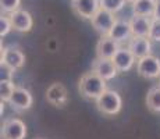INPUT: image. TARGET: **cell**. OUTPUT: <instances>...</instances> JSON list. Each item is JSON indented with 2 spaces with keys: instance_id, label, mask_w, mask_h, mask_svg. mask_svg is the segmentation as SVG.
Instances as JSON below:
<instances>
[{
  "instance_id": "6da1fadb",
  "label": "cell",
  "mask_w": 160,
  "mask_h": 139,
  "mask_svg": "<svg viewBox=\"0 0 160 139\" xmlns=\"http://www.w3.org/2000/svg\"><path fill=\"white\" fill-rule=\"evenodd\" d=\"M106 82L107 81H104L95 71H89V72H85L79 78L78 91L82 97L88 99V100H96L107 89Z\"/></svg>"
},
{
  "instance_id": "7a4b0ae2",
  "label": "cell",
  "mask_w": 160,
  "mask_h": 139,
  "mask_svg": "<svg viewBox=\"0 0 160 139\" xmlns=\"http://www.w3.org/2000/svg\"><path fill=\"white\" fill-rule=\"evenodd\" d=\"M96 107L100 113L106 114V116H116L121 111L122 100L118 92L112 91V89H106L99 97L96 99Z\"/></svg>"
},
{
  "instance_id": "3957f363",
  "label": "cell",
  "mask_w": 160,
  "mask_h": 139,
  "mask_svg": "<svg viewBox=\"0 0 160 139\" xmlns=\"http://www.w3.org/2000/svg\"><path fill=\"white\" fill-rule=\"evenodd\" d=\"M116 21H117V18H116L114 13L107 11V10H104V8H99V11H98V13L93 15V18L91 20V24L98 33H100L102 36H109L110 31L113 29Z\"/></svg>"
},
{
  "instance_id": "277c9868",
  "label": "cell",
  "mask_w": 160,
  "mask_h": 139,
  "mask_svg": "<svg viewBox=\"0 0 160 139\" xmlns=\"http://www.w3.org/2000/svg\"><path fill=\"white\" fill-rule=\"evenodd\" d=\"M137 72L145 79L160 78V60L152 54L139 58L137 60Z\"/></svg>"
},
{
  "instance_id": "5b68a950",
  "label": "cell",
  "mask_w": 160,
  "mask_h": 139,
  "mask_svg": "<svg viewBox=\"0 0 160 139\" xmlns=\"http://www.w3.org/2000/svg\"><path fill=\"white\" fill-rule=\"evenodd\" d=\"M2 139H25L27 125L20 118H7L2 125Z\"/></svg>"
},
{
  "instance_id": "8992f818",
  "label": "cell",
  "mask_w": 160,
  "mask_h": 139,
  "mask_svg": "<svg viewBox=\"0 0 160 139\" xmlns=\"http://www.w3.org/2000/svg\"><path fill=\"white\" fill-rule=\"evenodd\" d=\"M32 103H33V97L31 95V92L25 88H21V86L15 88L13 96L8 100V104L11 106V109L17 111V113H22V111L29 110Z\"/></svg>"
},
{
  "instance_id": "52a82bcc",
  "label": "cell",
  "mask_w": 160,
  "mask_h": 139,
  "mask_svg": "<svg viewBox=\"0 0 160 139\" xmlns=\"http://www.w3.org/2000/svg\"><path fill=\"white\" fill-rule=\"evenodd\" d=\"M71 8L78 17L92 20L100 8V0H71Z\"/></svg>"
},
{
  "instance_id": "ba28073f",
  "label": "cell",
  "mask_w": 160,
  "mask_h": 139,
  "mask_svg": "<svg viewBox=\"0 0 160 139\" xmlns=\"http://www.w3.org/2000/svg\"><path fill=\"white\" fill-rule=\"evenodd\" d=\"M46 100L54 107H64L68 102V92L67 88L60 82H54L46 91Z\"/></svg>"
},
{
  "instance_id": "9c48e42d",
  "label": "cell",
  "mask_w": 160,
  "mask_h": 139,
  "mask_svg": "<svg viewBox=\"0 0 160 139\" xmlns=\"http://www.w3.org/2000/svg\"><path fill=\"white\" fill-rule=\"evenodd\" d=\"M92 71H95L99 77H102L104 81H112L118 74V70L114 66L113 60H110V58H99V57H96L92 61Z\"/></svg>"
},
{
  "instance_id": "30bf717a",
  "label": "cell",
  "mask_w": 160,
  "mask_h": 139,
  "mask_svg": "<svg viewBox=\"0 0 160 139\" xmlns=\"http://www.w3.org/2000/svg\"><path fill=\"white\" fill-rule=\"evenodd\" d=\"M2 64H6L14 71H17L22 68L25 64V56L15 47H4L2 49Z\"/></svg>"
},
{
  "instance_id": "8fae6325",
  "label": "cell",
  "mask_w": 160,
  "mask_h": 139,
  "mask_svg": "<svg viewBox=\"0 0 160 139\" xmlns=\"http://www.w3.org/2000/svg\"><path fill=\"white\" fill-rule=\"evenodd\" d=\"M11 20V25H13V29L17 31V32H29L32 29L33 25V20L32 15H31L27 10H17L14 13L8 14Z\"/></svg>"
},
{
  "instance_id": "7c38bea8",
  "label": "cell",
  "mask_w": 160,
  "mask_h": 139,
  "mask_svg": "<svg viewBox=\"0 0 160 139\" xmlns=\"http://www.w3.org/2000/svg\"><path fill=\"white\" fill-rule=\"evenodd\" d=\"M112 60L114 63V66L117 67V70H118V72H125V71H130L132 68L137 57L132 54V52L128 47L127 49L120 47Z\"/></svg>"
},
{
  "instance_id": "4fadbf2b",
  "label": "cell",
  "mask_w": 160,
  "mask_h": 139,
  "mask_svg": "<svg viewBox=\"0 0 160 139\" xmlns=\"http://www.w3.org/2000/svg\"><path fill=\"white\" fill-rule=\"evenodd\" d=\"M118 42H116L110 36H102L96 43V56L99 58H110L112 60L114 54L118 52Z\"/></svg>"
},
{
  "instance_id": "5bb4252c",
  "label": "cell",
  "mask_w": 160,
  "mask_h": 139,
  "mask_svg": "<svg viewBox=\"0 0 160 139\" xmlns=\"http://www.w3.org/2000/svg\"><path fill=\"white\" fill-rule=\"evenodd\" d=\"M128 49L132 52V54L137 57V60L150 54L152 52V45H150L149 38H138V36H132L128 42Z\"/></svg>"
},
{
  "instance_id": "9a60e30c",
  "label": "cell",
  "mask_w": 160,
  "mask_h": 139,
  "mask_svg": "<svg viewBox=\"0 0 160 139\" xmlns=\"http://www.w3.org/2000/svg\"><path fill=\"white\" fill-rule=\"evenodd\" d=\"M132 36L138 38H148L149 36L150 25H152V17H142V15H134L130 20Z\"/></svg>"
},
{
  "instance_id": "2e32d148",
  "label": "cell",
  "mask_w": 160,
  "mask_h": 139,
  "mask_svg": "<svg viewBox=\"0 0 160 139\" xmlns=\"http://www.w3.org/2000/svg\"><path fill=\"white\" fill-rule=\"evenodd\" d=\"M109 36L112 39H114L116 42H124V41H130L132 38V29H131V24L130 21H124V20H117L113 29L110 31Z\"/></svg>"
},
{
  "instance_id": "e0dca14e",
  "label": "cell",
  "mask_w": 160,
  "mask_h": 139,
  "mask_svg": "<svg viewBox=\"0 0 160 139\" xmlns=\"http://www.w3.org/2000/svg\"><path fill=\"white\" fill-rule=\"evenodd\" d=\"M156 0H138L132 4V13L134 15H142V17H152L155 14Z\"/></svg>"
},
{
  "instance_id": "ac0fdd59",
  "label": "cell",
  "mask_w": 160,
  "mask_h": 139,
  "mask_svg": "<svg viewBox=\"0 0 160 139\" xmlns=\"http://www.w3.org/2000/svg\"><path fill=\"white\" fill-rule=\"evenodd\" d=\"M146 106L152 113H160V85H155L146 93Z\"/></svg>"
},
{
  "instance_id": "d6986e66",
  "label": "cell",
  "mask_w": 160,
  "mask_h": 139,
  "mask_svg": "<svg viewBox=\"0 0 160 139\" xmlns=\"http://www.w3.org/2000/svg\"><path fill=\"white\" fill-rule=\"evenodd\" d=\"M17 86L13 83V81H0V100L7 102L11 99L14 91Z\"/></svg>"
},
{
  "instance_id": "ffe728a7",
  "label": "cell",
  "mask_w": 160,
  "mask_h": 139,
  "mask_svg": "<svg viewBox=\"0 0 160 139\" xmlns=\"http://www.w3.org/2000/svg\"><path fill=\"white\" fill-rule=\"evenodd\" d=\"M125 0H100V8H104L112 13H118L125 6Z\"/></svg>"
},
{
  "instance_id": "44dd1931",
  "label": "cell",
  "mask_w": 160,
  "mask_h": 139,
  "mask_svg": "<svg viewBox=\"0 0 160 139\" xmlns=\"http://www.w3.org/2000/svg\"><path fill=\"white\" fill-rule=\"evenodd\" d=\"M20 4H21V0H0L2 13L7 14V15L20 10Z\"/></svg>"
},
{
  "instance_id": "7402d4cb",
  "label": "cell",
  "mask_w": 160,
  "mask_h": 139,
  "mask_svg": "<svg viewBox=\"0 0 160 139\" xmlns=\"http://www.w3.org/2000/svg\"><path fill=\"white\" fill-rule=\"evenodd\" d=\"M148 38H149L150 41L160 42V20L152 18V25H150L149 36H148Z\"/></svg>"
},
{
  "instance_id": "603a6c76",
  "label": "cell",
  "mask_w": 160,
  "mask_h": 139,
  "mask_svg": "<svg viewBox=\"0 0 160 139\" xmlns=\"http://www.w3.org/2000/svg\"><path fill=\"white\" fill-rule=\"evenodd\" d=\"M13 29V25H11V20L8 15H2L0 17V36H6L10 31Z\"/></svg>"
},
{
  "instance_id": "cb8c5ba5",
  "label": "cell",
  "mask_w": 160,
  "mask_h": 139,
  "mask_svg": "<svg viewBox=\"0 0 160 139\" xmlns=\"http://www.w3.org/2000/svg\"><path fill=\"white\" fill-rule=\"evenodd\" d=\"M15 71L6 64H0V81H13V74Z\"/></svg>"
},
{
  "instance_id": "d4e9b609",
  "label": "cell",
  "mask_w": 160,
  "mask_h": 139,
  "mask_svg": "<svg viewBox=\"0 0 160 139\" xmlns=\"http://www.w3.org/2000/svg\"><path fill=\"white\" fill-rule=\"evenodd\" d=\"M153 18H156V20H160V0H156V8H155Z\"/></svg>"
},
{
  "instance_id": "484cf974",
  "label": "cell",
  "mask_w": 160,
  "mask_h": 139,
  "mask_svg": "<svg viewBox=\"0 0 160 139\" xmlns=\"http://www.w3.org/2000/svg\"><path fill=\"white\" fill-rule=\"evenodd\" d=\"M125 2H127V3H131V4H134V3L138 2V0H125Z\"/></svg>"
},
{
  "instance_id": "4316f807",
  "label": "cell",
  "mask_w": 160,
  "mask_h": 139,
  "mask_svg": "<svg viewBox=\"0 0 160 139\" xmlns=\"http://www.w3.org/2000/svg\"><path fill=\"white\" fill-rule=\"evenodd\" d=\"M159 85H160V83H159Z\"/></svg>"
}]
</instances>
